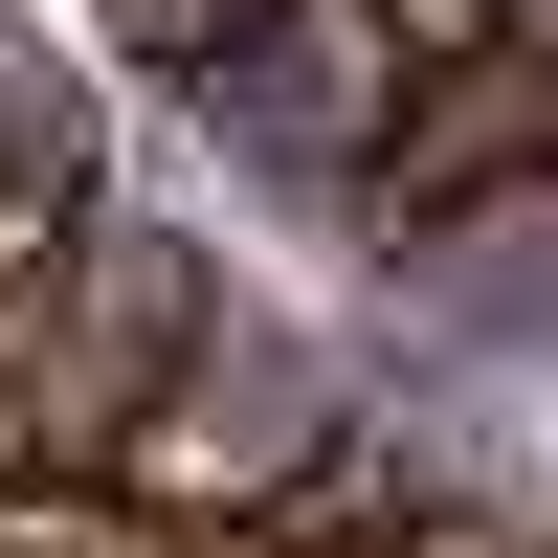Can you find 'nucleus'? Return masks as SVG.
Wrapping results in <instances>:
<instances>
[{
    "label": "nucleus",
    "instance_id": "7ed1b4c3",
    "mask_svg": "<svg viewBox=\"0 0 558 558\" xmlns=\"http://www.w3.org/2000/svg\"><path fill=\"white\" fill-rule=\"evenodd\" d=\"M402 68H425V45H402L380 0H268V23H246V45H202L179 89H202V112L246 134L268 179H313V202H336V179L380 157V112H402Z\"/></svg>",
    "mask_w": 558,
    "mask_h": 558
},
{
    "label": "nucleus",
    "instance_id": "0eeeda50",
    "mask_svg": "<svg viewBox=\"0 0 558 558\" xmlns=\"http://www.w3.org/2000/svg\"><path fill=\"white\" fill-rule=\"evenodd\" d=\"M380 23H402V45H492L514 0H380Z\"/></svg>",
    "mask_w": 558,
    "mask_h": 558
},
{
    "label": "nucleus",
    "instance_id": "39448f33",
    "mask_svg": "<svg viewBox=\"0 0 558 558\" xmlns=\"http://www.w3.org/2000/svg\"><path fill=\"white\" fill-rule=\"evenodd\" d=\"M313 558H536L514 514H425V492H380V514H291Z\"/></svg>",
    "mask_w": 558,
    "mask_h": 558
},
{
    "label": "nucleus",
    "instance_id": "423d86ee",
    "mask_svg": "<svg viewBox=\"0 0 558 558\" xmlns=\"http://www.w3.org/2000/svg\"><path fill=\"white\" fill-rule=\"evenodd\" d=\"M89 23H112V45H134V68H202V45H246V23H268V0H89Z\"/></svg>",
    "mask_w": 558,
    "mask_h": 558
},
{
    "label": "nucleus",
    "instance_id": "20e7f679",
    "mask_svg": "<svg viewBox=\"0 0 558 558\" xmlns=\"http://www.w3.org/2000/svg\"><path fill=\"white\" fill-rule=\"evenodd\" d=\"M89 179H112V112H89V68H45V45H0V268H45L89 223Z\"/></svg>",
    "mask_w": 558,
    "mask_h": 558
},
{
    "label": "nucleus",
    "instance_id": "f257e3e1",
    "mask_svg": "<svg viewBox=\"0 0 558 558\" xmlns=\"http://www.w3.org/2000/svg\"><path fill=\"white\" fill-rule=\"evenodd\" d=\"M336 470H357V402L313 380V357L268 336L246 291H223L202 336H179V380L112 425V492H134L157 536H202V514H313Z\"/></svg>",
    "mask_w": 558,
    "mask_h": 558
},
{
    "label": "nucleus",
    "instance_id": "f03ea898",
    "mask_svg": "<svg viewBox=\"0 0 558 558\" xmlns=\"http://www.w3.org/2000/svg\"><path fill=\"white\" fill-rule=\"evenodd\" d=\"M336 202L380 223V246H447V223H492V202H558V45H536V23L425 45L402 112H380V157H357Z\"/></svg>",
    "mask_w": 558,
    "mask_h": 558
}]
</instances>
